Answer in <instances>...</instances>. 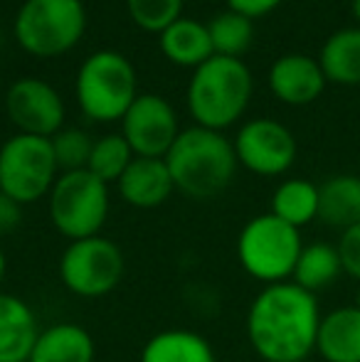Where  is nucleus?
<instances>
[{
    "mask_svg": "<svg viewBox=\"0 0 360 362\" xmlns=\"http://www.w3.org/2000/svg\"><path fill=\"white\" fill-rule=\"evenodd\" d=\"M316 353L326 362H360V308L341 305L318 325Z\"/></svg>",
    "mask_w": 360,
    "mask_h": 362,
    "instance_id": "nucleus-16",
    "label": "nucleus"
},
{
    "mask_svg": "<svg viewBox=\"0 0 360 362\" xmlns=\"http://www.w3.org/2000/svg\"><path fill=\"white\" fill-rule=\"evenodd\" d=\"M321 308L316 293L294 281L269 284L247 313V338L265 362H303L316 350Z\"/></svg>",
    "mask_w": 360,
    "mask_h": 362,
    "instance_id": "nucleus-1",
    "label": "nucleus"
},
{
    "mask_svg": "<svg viewBox=\"0 0 360 362\" xmlns=\"http://www.w3.org/2000/svg\"><path fill=\"white\" fill-rule=\"evenodd\" d=\"M336 247L338 254H341L343 274H348V276L360 281V224L343 229Z\"/></svg>",
    "mask_w": 360,
    "mask_h": 362,
    "instance_id": "nucleus-28",
    "label": "nucleus"
},
{
    "mask_svg": "<svg viewBox=\"0 0 360 362\" xmlns=\"http://www.w3.org/2000/svg\"><path fill=\"white\" fill-rule=\"evenodd\" d=\"M94 340L82 325L57 323L40 333L28 362H94Z\"/></svg>",
    "mask_w": 360,
    "mask_h": 362,
    "instance_id": "nucleus-17",
    "label": "nucleus"
},
{
    "mask_svg": "<svg viewBox=\"0 0 360 362\" xmlns=\"http://www.w3.org/2000/svg\"><path fill=\"white\" fill-rule=\"evenodd\" d=\"M40 333L30 303L13 293H0V362H28Z\"/></svg>",
    "mask_w": 360,
    "mask_h": 362,
    "instance_id": "nucleus-15",
    "label": "nucleus"
},
{
    "mask_svg": "<svg viewBox=\"0 0 360 362\" xmlns=\"http://www.w3.org/2000/svg\"><path fill=\"white\" fill-rule=\"evenodd\" d=\"M5 269H8V259H5V252H3V247H0V284H3V279H5Z\"/></svg>",
    "mask_w": 360,
    "mask_h": 362,
    "instance_id": "nucleus-31",
    "label": "nucleus"
},
{
    "mask_svg": "<svg viewBox=\"0 0 360 362\" xmlns=\"http://www.w3.org/2000/svg\"><path fill=\"white\" fill-rule=\"evenodd\" d=\"M301 249V232L272 212L250 219L237 237V259L242 269L267 286L291 279Z\"/></svg>",
    "mask_w": 360,
    "mask_h": 362,
    "instance_id": "nucleus-4",
    "label": "nucleus"
},
{
    "mask_svg": "<svg viewBox=\"0 0 360 362\" xmlns=\"http://www.w3.org/2000/svg\"><path fill=\"white\" fill-rule=\"evenodd\" d=\"M252 99V74L242 59L212 54L195 69L187 84V109L197 126L222 131L247 111Z\"/></svg>",
    "mask_w": 360,
    "mask_h": 362,
    "instance_id": "nucleus-3",
    "label": "nucleus"
},
{
    "mask_svg": "<svg viewBox=\"0 0 360 362\" xmlns=\"http://www.w3.org/2000/svg\"><path fill=\"white\" fill-rule=\"evenodd\" d=\"M134 151L126 144V139L121 134H111L104 136V139L94 141V148H91V158L87 170L94 173L99 180H104L106 185L109 182H119V177L126 173V168L134 160Z\"/></svg>",
    "mask_w": 360,
    "mask_h": 362,
    "instance_id": "nucleus-25",
    "label": "nucleus"
},
{
    "mask_svg": "<svg viewBox=\"0 0 360 362\" xmlns=\"http://www.w3.org/2000/svg\"><path fill=\"white\" fill-rule=\"evenodd\" d=\"M341 274H343V264H341L338 247L326 242H313L306 244L301 249V254H298L291 281L296 286L311 291V293H318V291L333 286Z\"/></svg>",
    "mask_w": 360,
    "mask_h": 362,
    "instance_id": "nucleus-22",
    "label": "nucleus"
},
{
    "mask_svg": "<svg viewBox=\"0 0 360 362\" xmlns=\"http://www.w3.org/2000/svg\"><path fill=\"white\" fill-rule=\"evenodd\" d=\"M5 109L23 134L52 139L64 124V104L59 94L40 79H20L5 96Z\"/></svg>",
    "mask_w": 360,
    "mask_h": 362,
    "instance_id": "nucleus-12",
    "label": "nucleus"
},
{
    "mask_svg": "<svg viewBox=\"0 0 360 362\" xmlns=\"http://www.w3.org/2000/svg\"><path fill=\"white\" fill-rule=\"evenodd\" d=\"M269 89L284 104L303 106L323 94L326 76L318 59L306 54H284L269 69Z\"/></svg>",
    "mask_w": 360,
    "mask_h": 362,
    "instance_id": "nucleus-13",
    "label": "nucleus"
},
{
    "mask_svg": "<svg viewBox=\"0 0 360 362\" xmlns=\"http://www.w3.org/2000/svg\"><path fill=\"white\" fill-rule=\"evenodd\" d=\"M20 207H23L20 202H15L13 197L0 190V237L20 227V222H23V210Z\"/></svg>",
    "mask_w": 360,
    "mask_h": 362,
    "instance_id": "nucleus-29",
    "label": "nucleus"
},
{
    "mask_svg": "<svg viewBox=\"0 0 360 362\" xmlns=\"http://www.w3.org/2000/svg\"><path fill=\"white\" fill-rule=\"evenodd\" d=\"M207 33H210L215 54L240 59L255 40V25L245 15L235 13V10H225L207 23Z\"/></svg>",
    "mask_w": 360,
    "mask_h": 362,
    "instance_id": "nucleus-24",
    "label": "nucleus"
},
{
    "mask_svg": "<svg viewBox=\"0 0 360 362\" xmlns=\"http://www.w3.org/2000/svg\"><path fill=\"white\" fill-rule=\"evenodd\" d=\"M178 134L173 106L156 94H139L121 119V136L139 158H166Z\"/></svg>",
    "mask_w": 360,
    "mask_h": 362,
    "instance_id": "nucleus-11",
    "label": "nucleus"
},
{
    "mask_svg": "<svg viewBox=\"0 0 360 362\" xmlns=\"http://www.w3.org/2000/svg\"><path fill=\"white\" fill-rule=\"evenodd\" d=\"M129 15L146 33H163L168 25L180 20L182 0H126Z\"/></svg>",
    "mask_w": 360,
    "mask_h": 362,
    "instance_id": "nucleus-27",
    "label": "nucleus"
},
{
    "mask_svg": "<svg viewBox=\"0 0 360 362\" xmlns=\"http://www.w3.org/2000/svg\"><path fill=\"white\" fill-rule=\"evenodd\" d=\"M50 144H52V153H54V160H57V168H62L64 173L87 170L94 141H91L84 131L62 129L50 139Z\"/></svg>",
    "mask_w": 360,
    "mask_h": 362,
    "instance_id": "nucleus-26",
    "label": "nucleus"
},
{
    "mask_svg": "<svg viewBox=\"0 0 360 362\" xmlns=\"http://www.w3.org/2000/svg\"><path fill=\"white\" fill-rule=\"evenodd\" d=\"M87 13L82 0H25L15 18V37L35 57H59L82 40Z\"/></svg>",
    "mask_w": 360,
    "mask_h": 362,
    "instance_id": "nucleus-6",
    "label": "nucleus"
},
{
    "mask_svg": "<svg viewBox=\"0 0 360 362\" xmlns=\"http://www.w3.org/2000/svg\"><path fill=\"white\" fill-rule=\"evenodd\" d=\"M318 219L341 232L353 224H360L358 175H333L323 185H318Z\"/></svg>",
    "mask_w": 360,
    "mask_h": 362,
    "instance_id": "nucleus-19",
    "label": "nucleus"
},
{
    "mask_svg": "<svg viewBox=\"0 0 360 362\" xmlns=\"http://www.w3.org/2000/svg\"><path fill=\"white\" fill-rule=\"evenodd\" d=\"M163 160L170 170L173 185L197 200L220 195L237 170L235 144H230L220 131L202 126L180 131Z\"/></svg>",
    "mask_w": 360,
    "mask_h": 362,
    "instance_id": "nucleus-2",
    "label": "nucleus"
},
{
    "mask_svg": "<svg viewBox=\"0 0 360 362\" xmlns=\"http://www.w3.org/2000/svg\"><path fill=\"white\" fill-rule=\"evenodd\" d=\"M272 215L301 229L318 219V185L301 177L281 182L272 195Z\"/></svg>",
    "mask_w": 360,
    "mask_h": 362,
    "instance_id": "nucleus-23",
    "label": "nucleus"
},
{
    "mask_svg": "<svg viewBox=\"0 0 360 362\" xmlns=\"http://www.w3.org/2000/svg\"><path fill=\"white\" fill-rule=\"evenodd\" d=\"M109 217V185L89 170L62 173L50 190V219L62 237H96Z\"/></svg>",
    "mask_w": 360,
    "mask_h": 362,
    "instance_id": "nucleus-7",
    "label": "nucleus"
},
{
    "mask_svg": "<svg viewBox=\"0 0 360 362\" xmlns=\"http://www.w3.org/2000/svg\"><path fill=\"white\" fill-rule=\"evenodd\" d=\"M141 362H215V353L200 333L163 330L144 345Z\"/></svg>",
    "mask_w": 360,
    "mask_h": 362,
    "instance_id": "nucleus-21",
    "label": "nucleus"
},
{
    "mask_svg": "<svg viewBox=\"0 0 360 362\" xmlns=\"http://www.w3.org/2000/svg\"><path fill=\"white\" fill-rule=\"evenodd\" d=\"M139 96L136 69L121 52L101 49L91 54L77 74V99L91 121H121Z\"/></svg>",
    "mask_w": 360,
    "mask_h": 362,
    "instance_id": "nucleus-5",
    "label": "nucleus"
},
{
    "mask_svg": "<svg viewBox=\"0 0 360 362\" xmlns=\"http://www.w3.org/2000/svg\"><path fill=\"white\" fill-rule=\"evenodd\" d=\"M318 64L326 81L358 86L360 84V28L336 30L323 42Z\"/></svg>",
    "mask_w": 360,
    "mask_h": 362,
    "instance_id": "nucleus-20",
    "label": "nucleus"
},
{
    "mask_svg": "<svg viewBox=\"0 0 360 362\" xmlns=\"http://www.w3.org/2000/svg\"><path fill=\"white\" fill-rule=\"evenodd\" d=\"M0 42H3V33H0Z\"/></svg>",
    "mask_w": 360,
    "mask_h": 362,
    "instance_id": "nucleus-34",
    "label": "nucleus"
},
{
    "mask_svg": "<svg viewBox=\"0 0 360 362\" xmlns=\"http://www.w3.org/2000/svg\"><path fill=\"white\" fill-rule=\"evenodd\" d=\"M351 8H353V15H356V20L360 23V0H353Z\"/></svg>",
    "mask_w": 360,
    "mask_h": 362,
    "instance_id": "nucleus-32",
    "label": "nucleus"
},
{
    "mask_svg": "<svg viewBox=\"0 0 360 362\" xmlns=\"http://www.w3.org/2000/svg\"><path fill=\"white\" fill-rule=\"evenodd\" d=\"M124 276V254L111 239L89 237L69 242L59 259V279L82 298H99L111 293Z\"/></svg>",
    "mask_w": 360,
    "mask_h": 362,
    "instance_id": "nucleus-9",
    "label": "nucleus"
},
{
    "mask_svg": "<svg viewBox=\"0 0 360 362\" xmlns=\"http://www.w3.org/2000/svg\"><path fill=\"white\" fill-rule=\"evenodd\" d=\"M353 305H358V308H360V281H358V288H356V303H353Z\"/></svg>",
    "mask_w": 360,
    "mask_h": 362,
    "instance_id": "nucleus-33",
    "label": "nucleus"
},
{
    "mask_svg": "<svg viewBox=\"0 0 360 362\" xmlns=\"http://www.w3.org/2000/svg\"><path fill=\"white\" fill-rule=\"evenodd\" d=\"M57 170L52 144L42 136L18 134L0 148V190L20 205L47 195Z\"/></svg>",
    "mask_w": 360,
    "mask_h": 362,
    "instance_id": "nucleus-8",
    "label": "nucleus"
},
{
    "mask_svg": "<svg viewBox=\"0 0 360 362\" xmlns=\"http://www.w3.org/2000/svg\"><path fill=\"white\" fill-rule=\"evenodd\" d=\"M237 163L262 177L286 173L296 160V139L274 119H255L240 129L235 139Z\"/></svg>",
    "mask_w": 360,
    "mask_h": 362,
    "instance_id": "nucleus-10",
    "label": "nucleus"
},
{
    "mask_svg": "<svg viewBox=\"0 0 360 362\" xmlns=\"http://www.w3.org/2000/svg\"><path fill=\"white\" fill-rule=\"evenodd\" d=\"M227 5H230V10H235V13L245 15V18H250V20H257V18L269 15L274 8H279L281 0H227Z\"/></svg>",
    "mask_w": 360,
    "mask_h": 362,
    "instance_id": "nucleus-30",
    "label": "nucleus"
},
{
    "mask_svg": "<svg viewBox=\"0 0 360 362\" xmlns=\"http://www.w3.org/2000/svg\"><path fill=\"white\" fill-rule=\"evenodd\" d=\"M161 37V52L166 54V59L178 67H200L207 59L215 54L210 42V33L207 25L195 23L190 18H180L173 25L163 30L158 35Z\"/></svg>",
    "mask_w": 360,
    "mask_h": 362,
    "instance_id": "nucleus-18",
    "label": "nucleus"
},
{
    "mask_svg": "<svg viewBox=\"0 0 360 362\" xmlns=\"http://www.w3.org/2000/svg\"><path fill=\"white\" fill-rule=\"evenodd\" d=\"M119 192L131 207L139 210H153L163 205L175 190L170 170L163 158H139L131 160L126 173L119 177Z\"/></svg>",
    "mask_w": 360,
    "mask_h": 362,
    "instance_id": "nucleus-14",
    "label": "nucleus"
}]
</instances>
